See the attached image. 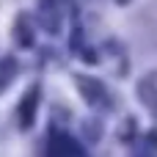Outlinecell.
I'll return each mask as SVG.
<instances>
[{
    "mask_svg": "<svg viewBox=\"0 0 157 157\" xmlns=\"http://www.w3.org/2000/svg\"><path fill=\"white\" fill-rule=\"evenodd\" d=\"M47 157H86V155H83V149H80L69 135H52Z\"/></svg>",
    "mask_w": 157,
    "mask_h": 157,
    "instance_id": "cell-1",
    "label": "cell"
},
{
    "mask_svg": "<svg viewBox=\"0 0 157 157\" xmlns=\"http://www.w3.org/2000/svg\"><path fill=\"white\" fill-rule=\"evenodd\" d=\"M14 69H17V66H14V58H3V61H0V88L11 80Z\"/></svg>",
    "mask_w": 157,
    "mask_h": 157,
    "instance_id": "cell-4",
    "label": "cell"
},
{
    "mask_svg": "<svg viewBox=\"0 0 157 157\" xmlns=\"http://www.w3.org/2000/svg\"><path fill=\"white\" fill-rule=\"evenodd\" d=\"M36 102H39V91H36V88H30V91H28V97H25V99H22V105H19V119H22V127H30V124H33Z\"/></svg>",
    "mask_w": 157,
    "mask_h": 157,
    "instance_id": "cell-2",
    "label": "cell"
},
{
    "mask_svg": "<svg viewBox=\"0 0 157 157\" xmlns=\"http://www.w3.org/2000/svg\"><path fill=\"white\" fill-rule=\"evenodd\" d=\"M80 88L91 94V97H88L91 102H99V97H105V91H102V86H99V83H94V80H80Z\"/></svg>",
    "mask_w": 157,
    "mask_h": 157,
    "instance_id": "cell-3",
    "label": "cell"
}]
</instances>
